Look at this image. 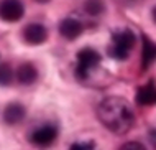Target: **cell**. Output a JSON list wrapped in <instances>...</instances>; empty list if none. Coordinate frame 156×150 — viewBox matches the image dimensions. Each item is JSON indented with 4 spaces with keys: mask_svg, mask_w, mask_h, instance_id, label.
Returning <instances> with one entry per match:
<instances>
[{
    "mask_svg": "<svg viewBox=\"0 0 156 150\" xmlns=\"http://www.w3.org/2000/svg\"><path fill=\"white\" fill-rule=\"evenodd\" d=\"M69 150H99L95 147V144L92 142H76L71 145Z\"/></svg>",
    "mask_w": 156,
    "mask_h": 150,
    "instance_id": "14",
    "label": "cell"
},
{
    "mask_svg": "<svg viewBox=\"0 0 156 150\" xmlns=\"http://www.w3.org/2000/svg\"><path fill=\"white\" fill-rule=\"evenodd\" d=\"M135 33L128 28L123 30H117L115 33L112 35V41L110 46H108V54L113 59H119V61H123L130 56L133 46H135Z\"/></svg>",
    "mask_w": 156,
    "mask_h": 150,
    "instance_id": "2",
    "label": "cell"
},
{
    "mask_svg": "<svg viewBox=\"0 0 156 150\" xmlns=\"http://www.w3.org/2000/svg\"><path fill=\"white\" fill-rule=\"evenodd\" d=\"M97 117L113 134H126L133 127L135 114L123 97H107L97 107Z\"/></svg>",
    "mask_w": 156,
    "mask_h": 150,
    "instance_id": "1",
    "label": "cell"
},
{
    "mask_svg": "<svg viewBox=\"0 0 156 150\" xmlns=\"http://www.w3.org/2000/svg\"><path fill=\"white\" fill-rule=\"evenodd\" d=\"M58 139V129L53 124H44V126L36 127L35 130L30 134V142L36 147L46 148L49 145H53Z\"/></svg>",
    "mask_w": 156,
    "mask_h": 150,
    "instance_id": "4",
    "label": "cell"
},
{
    "mask_svg": "<svg viewBox=\"0 0 156 150\" xmlns=\"http://www.w3.org/2000/svg\"><path fill=\"white\" fill-rule=\"evenodd\" d=\"M13 81V69L10 64L2 63L0 64V86H10Z\"/></svg>",
    "mask_w": 156,
    "mask_h": 150,
    "instance_id": "13",
    "label": "cell"
},
{
    "mask_svg": "<svg viewBox=\"0 0 156 150\" xmlns=\"http://www.w3.org/2000/svg\"><path fill=\"white\" fill-rule=\"evenodd\" d=\"M122 2H135V0H122Z\"/></svg>",
    "mask_w": 156,
    "mask_h": 150,
    "instance_id": "18",
    "label": "cell"
},
{
    "mask_svg": "<svg viewBox=\"0 0 156 150\" xmlns=\"http://www.w3.org/2000/svg\"><path fill=\"white\" fill-rule=\"evenodd\" d=\"M59 33L62 38L66 40H76V38L81 36L82 33V23L77 18L73 17H67L59 23Z\"/></svg>",
    "mask_w": 156,
    "mask_h": 150,
    "instance_id": "7",
    "label": "cell"
},
{
    "mask_svg": "<svg viewBox=\"0 0 156 150\" xmlns=\"http://www.w3.org/2000/svg\"><path fill=\"white\" fill-rule=\"evenodd\" d=\"M153 18H154V21H156V7L153 8Z\"/></svg>",
    "mask_w": 156,
    "mask_h": 150,
    "instance_id": "17",
    "label": "cell"
},
{
    "mask_svg": "<svg viewBox=\"0 0 156 150\" xmlns=\"http://www.w3.org/2000/svg\"><path fill=\"white\" fill-rule=\"evenodd\" d=\"M25 7L20 0H0V18L8 23H13L23 18Z\"/></svg>",
    "mask_w": 156,
    "mask_h": 150,
    "instance_id": "5",
    "label": "cell"
},
{
    "mask_svg": "<svg viewBox=\"0 0 156 150\" xmlns=\"http://www.w3.org/2000/svg\"><path fill=\"white\" fill-rule=\"evenodd\" d=\"M120 150H146V148L140 142H126L120 147Z\"/></svg>",
    "mask_w": 156,
    "mask_h": 150,
    "instance_id": "15",
    "label": "cell"
},
{
    "mask_svg": "<svg viewBox=\"0 0 156 150\" xmlns=\"http://www.w3.org/2000/svg\"><path fill=\"white\" fill-rule=\"evenodd\" d=\"M25 114H27V109L18 104V102H12V104H8L5 107V111H3V121L7 124H10V126H15V124H20L23 121Z\"/></svg>",
    "mask_w": 156,
    "mask_h": 150,
    "instance_id": "8",
    "label": "cell"
},
{
    "mask_svg": "<svg viewBox=\"0 0 156 150\" xmlns=\"http://www.w3.org/2000/svg\"><path fill=\"white\" fill-rule=\"evenodd\" d=\"M156 61V43L148 36H143V50H141V66L143 69L150 68Z\"/></svg>",
    "mask_w": 156,
    "mask_h": 150,
    "instance_id": "11",
    "label": "cell"
},
{
    "mask_svg": "<svg viewBox=\"0 0 156 150\" xmlns=\"http://www.w3.org/2000/svg\"><path fill=\"white\" fill-rule=\"evenodd\" d=\"M84 10H86L87 15L90 17H99L104 13L105 10V5L102 0H86L84 2Z\"/></svg>",
    "mask_w": 156,
    "mask_h": 150,
    "instance_id": "12",
    "label": "cell"
},
{
    "mask_svg": "<svg viewBox=\"0 0 156 150\" xmlns=\"http://www.w3.org/2000/svg\"><path fill=\"white\" fill-rule=\"evenodd\" d=\"M136 102L140 106H154L156 104V84L153 81L146 83L136 91Z\"/></svg>",
    "mask_w": 156,
    "mask_h": 150,
    "instance_id": "9",
    "label": "cell"
},
{
    "mask_svg": "<svg viewBox=\"0 0 156 150\" xmlns=\"http://www.w3.org/2000/svg\"><path fill=\"white\" fill-rule=\"evenodd\" d=\"M35 2H38V3H48L49 0H35Z\"/></svg>",
    "mask_w": 156,
    "mask_h": 150,
    "instance_id": "16",
    "label": "cell"
},
{
    "mask_svg": "<svg viewBox=\"0 0 156 150\" xmlns=\"http://www.w3.org/2000/svg\"><path fill=\"white\" fill-rule=\"evenodd\" d=\"M76 58V78L81 81L89 78L90 73L100 64V54L92 48H82Z\"/></svg>",
    "mask_w": 156,
    "mask_h": 150,
    "instance_id": "3",
    "label": "cell"
},
{
    "mask_svg": "<svg viewBox=\"0 0 156 150\" xmlns=\"http://www.w3.org/2000/svg\"><path fill=\"white\" fill-rule=\"evenodd\" d=\"M48 38V32L41 23H30L23 28V40L30 45H41Z\"/></svg>",
    "mask_w": 156,
    "mask_h": 150,
    "instance_id": "6",
    "label": "cell"
},
{
    "mask_svg": "<svg viewBox=\"0 0 156 150\" xmlns=\"http://www.w3.org/2000/svg\"><path fill=\"white\" fill-rule=\"evenodd\" d=\"M16 79H18L20 84L30 86L38 79V69L31 63H23L22 66L16 69Z\"/></svg>",
    "mask_w": 156,
    "mask_h": 150,
    "instance_id": "10",
    "label": "cell"
}]
</instances>
